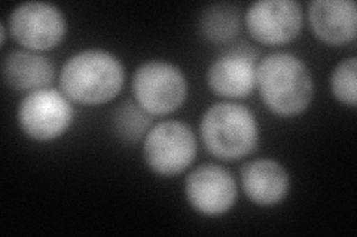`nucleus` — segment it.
<instances>
[{
	"label": "nucleus",
	"mask_w": 357,
	"mask_h": 237,
	"mask_svg": "<svg viewBox=\"0 0 357 237\" xmlns=\"http://www.w3.org/2000/svg\"><path fill=\"white\" fill-rule=\"evenodd\" d=\"M0 30H2V44L6 43V38H8V33H6V24L2 22V26H0Z\"/></svg>",
	"instance_id": "17"
},
{
	"label": "nucleus",
	"mask_w": 357,
	"mask_h": 237,
	"mask_svg": "<svg viewBox=\"0 0 357 237\" xmlns=\"http://www.w3.org/2000/svg\"><path fill=\"white\" fill-rule=\"evenodd\" d=\"M238 9L231 3L207 6L199 17V30L204 38L215 43H227L236 39L240 31Z\"/></svg>",
	"instance_id": "14"
},
{
	"label": "nucleus",
	"mask_w": 357,
	"mask_h": 237,
	"mask_svg": "<svg viewBox=\"0 0 357 237\" xmlns=\"http://www.w3.org/2000/svg\"><path fill=\"white\" fill-rule=\"evenodd\" d=\"M237 181L227 167L206 163L195 167L185 181L186 199L204 217H222L236 205Z\"/></svg>",
	"instance_id": "8"
},
{
	"label": "nucleus",
	"mask_w": 357,
	"mask_h": 237,
	"mask_svg": "<svg viewBox=\"0 0 357 237\" xmlns=\"http://www.w3.org/2000/svg\"><path fill=\"white\" fill-rule=\"evenodd\" d=\"M199 133L207 152L220 161L243 159L259 142V126L253 113L229 101L211 106L204 113Z\"/></svg>",
	"instance_id": "3"
},
{
	"label": "nucleus",
	"mask_w": 357,
	"mask_h": 237,
	"mask_svg": "<svg viewBox=\"0 0 357 237\" xmlns=\"http://www.w3.org/2000/svg\"><path fill=\"white\" fill-rule=\"evenodd\" d=\"M5 83L20 92H33L50 88L55 76L52 61L39 52L13 51L2 64Z\"/></svg>",
	"instance_id": "13"
},
{
	"label": "nucleus",
	"mask_w": 357,
	"mask_h": 237,
	"mask_svg": "<svg viewBox=\"0 0 357 237\" xmlns=\"http://www.w3.org/2000/svg\"><path fill=\"white\" fill-rule=\"evenodd\" d=\"M357 60L350 56L335 67L331 76V91L342 104L356 107L357 103Z\"/></svg>",
	"instance_id": "16"
},
{
	"label": "nucleus",
	"mask_w": 357,
	"mask_h": 237,
	"mask_svg": "<svg viewBox=\"0 0 357 237\" xmlns=\"http://www.w3.org/2000/svg\"><path fill=\"white\" fill-rule=\"evenodd\" d=\"M256 88L268 110L282 117L301 115L314 97L307 64L289 52H274L261 60L256 67Z\"/></svg>",
	"instance_id": "1"
},
{
	"label": "nucleus",
	"mask_w": 357,
	"mask_h": 237,
	"mask_svg": "<svg viewBox=\"0 0 357 237\" xmlns=\"http://www.w3.org/2000/svg\"><path fill=\"white\" fill-rule=\"evenodd\" d=\"M9 31L22 48L40 54L61 43L67 22L61 9L52 3L26 2L10 13Z\"/></svg>",
	"instance_id": "7"
},
{
	"label": "nucleus",
	"mask_w": 357,
	"mask_h": 237,
	"mask_svg": "<svg viewBox=\"0 0 357 237\" xmlns=\"http://www.w3.org/2000/svg\"><path fill=\"white\" fill-rule=\"evenodd\" d=\"M194 131L178 120H164L149 129L143 141V157L151 171L162 177L182 174L197 157Z\"/></svg>",
	"instance_id": "5"
},
{
	"label": "nucleus",
	"mask_w": 357,
	"mask_h": 237,
	"mask_svg": "<svg viewBox=\"0 0 357 237\" xmlns=\"http://www.w3.org/2000/svg\"><path fill=\"white\" fill-rule=\"evenodd\" d=\"M152 128V116L136 101H124L112 115V129L126 142H139Z\"/></svg>",
	"instance_id": "15"
},
{
	"label": "nucleus",
	"mask_w": 357,
	"mask_h": 237,
	"mask_svg": "<svg viewBox=\"0 0 357 237\" xmlns=\"http://www.w3.org/2000/svg\"><path fill=\"white\" fill-rule=\"evenodd\" d=\"M256 54L252 49H231L210 64L207 85L222 98H245L256 88Z\"/></svg>",
	"instance_id": "10"
},
{
	"label": "nucleus",
	"mask_w": 357,
	"mask_h": 237,
	"mask_svg": "<svg viewBox=\"0 0 357 237\" xmlns=\"http://www.w3.org/2000/svg\"><path fill=\"white\" fill-rule=\"evenodd\" d=\"M126 82V69L114 54L85 49L66 61L60 73L63 94L75 103L100 106L115 99Z\"/></svg>",
	"instance_id": "2"
},
{
	"label": "nucleus",
	"mask_w": 357,
	"mask_h": 237,
	"mask_svg": "<svg viewBox=\"0 0 357 237\" xmlns=\"http://www.w3.org/2000/svg\"><path fill=\"white\" fill-rule=\"evenodd\" d=\"M240 179L245 196L259 206L278 205L290 188L287 169L274 159H255L245 163Z\"/></svg>",
	"instance_id": "12"
},
{
	"label": "nucleus",
	"mask_w": 357,
	"mask_h": 237,
	"mask_svg": "<svg viewBox=\"0 0 357 237\" xmlns=\"http://www.w3.org/2000/svg\"><path fill=\"white\" fill-rule=\"evenodd\" d=\"M73 107L63 91L43 88L21 99L17 119L29 138L47 142L60 138L73 122Z\"/></svg>",
	"instance_id": "6"
},
{
	"label": "nucleus",
	"mask_w": 357,
	"mask_h": 237,
	"mask_svg": "<svg viewBox=\"0 0 357 237\" xmlns=\"http://www.w3.org/2000/svg\"><path fill=\"white\" fill-rule=\"evenodd\" d=\"M134 101L151 116H165L181 108L188 97V82L177 65L151 60L132 76Z\"/></svg>",
	"instance_id": "4"
},
{
	"label": "nucleus",
	"mask_w": 357,
	"mask_h": 237,
	"mask_svg": "<svg viewBox=\"0 0 357 237\" xmlns=\"http://www.w3.org/2000/svg\"><path fill=\"white\" fill-rule=\"evenodd\" d=\"M308 21L316 38L328 44H347L357 35V8L353 0H314Z\"/></svg>",
	"instance_id": "11"
},
{
	"label": "nucleus",
	"mask_w": 357,
	"mask_h": 237,
	"mask_svg": "<svg viewBox=\"0 0 357 237\" xmlns=\"http://www.w3.org/2000/svg\"><path fill=\"white\" fill-rule=\"evenodd\" d=\"M250 36L264 44H286L303 28V8L294 0H259L244 15Z\"/></svg>",
	"instance_id": "9"
}]
</instances>
